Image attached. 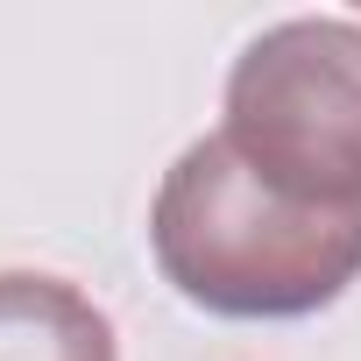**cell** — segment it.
I'll use <instances>...</instances> for the list:
<instances>
[{"instance_id":"6da1fadb","label":"cell","mask_w":361,"mask_h":361,"mask_svg":"<svg viewBox=\"0 0 361 361\" xmlns=\"http://www.w3.org/2000/svg\"><path fill=\"white\" fill-rule=\"evenodd\" d=\"M149 241L163 276L220 319H305L361 276V213L283 199L220 135L170 163Z\"/></svg>"},{"instance_id":"7a4b0ae2","label":"cell","mask_w":361,"mask_h":361,"mask_svg":"<svg viewBox=\"0 0 361 361\" xmlns=\"http://www.w3.org/2000/svg\"><path fill=\"white\" fill-rule=\"evenodd\" d=\"M220 142L298 206L361 213V22H276L227 78Z\"/></svg>"},{"instance_id":"3957f363","label":"cell","mask_w":361,"mask_h":361,"mask_svg":"<svg viewBox=\"0 0 361 361\" xmlns=\"http://www.w3.org/2000/svg\"><path fill=\"white\" fill-rule=\"evenodd\" d=\"M0 361H114V326L57 276H0Z\"/></svg>"}]
</instances>
